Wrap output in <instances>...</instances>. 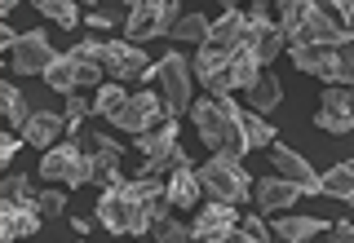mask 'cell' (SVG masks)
<instances>
[{
    "instance_id": "obj_1",
    "label": "cell",
    "mask_w": 354,
    "mask_h": 243,
    "mask_svg": "<svg viewBox=\"0 0 354 243\" xmlns=\"http://www.w3.org/2000/svg\"><path fill=\"white\" fill-rule=\"evenodd\" d=\"M279 27L288 36V49L297 44H328L346 36V22L337 18L332 0H279Z\"/></svg>"
},
{
    "instance_id": "obj_2",
    "label": "cell",
    "mask_w": 354,
    "mask_h": 243,
    "mask_svg": "<svg viewBox=\"0 0 354 243\" xmlns=\"http://www.w3.org/2000/svg\"><path fill=\"white\" fill-rule=\"evenodd\" d=\"M239 115H243V106L230 102V93L226 97L208 93L204 102H191V119H195L199 137L208 142V150H230V155H248L252 150L248 137H243Z\"/></svg>"
},
{
    "instance_id": "obj_3",
    "label": "cell",
    "mask_w": 354,
    "mask_h": 243,
    "mask_svg": "<svg viewBox=\"0 0 354 243\" xmlns=\"http://www.w3.org/2000/svg\"><path fill=\"white\" fill-rule=\"evenodd\" d=\"M292 53V66L306 75H319L328 84H354V36L346 31L341 40H328V44H297Z\"/></svg>"
},
{
    "instance_id": "obj_4",
    "label": "cell",
    "mask_w": 354,
    "mask_h": 243,
    "mask_svg": "<svg viewBox=\"0 0 354 243\" xmlns=\"http://www.w3.org/2000/svg\"><path fill=\"white\" fill-rule=\"evenodd\" d=\"M97 226L111 230V235H147V230L155 226V204H147V199L129 195V186H111V191H102V199H97Z\"/></svg>"
},
{
    "instance_id": "obj_5",
    "label": "cell",
    "mask_w": 354,
    "mask_h": 243,
    "mask_svg": "<svg viewBox=\"0 0 354 243\" xmlns=\"http://www.w3.org/2000/svg\"><path fill=\"white\" fill-rule=\"evenodd\" d=\"M75 49L84 58H93L115 80H151V71H155V62L147 58V49L138 40H80Z\"/></svg>"
},
{
    "instance_id": "obj_6",
    "label": "cell",
    "mask_w": 354,
    "mask_h": 243,
    "mask_svg": "<svg viewBox=\"0 0 354 243\" xmlns=\"http://www.w3.org/2000/svg\"><path fill=\"white\" fill-rule=\"evenodd\" d=\"M243 36H248V14L226 9V14L213 22V31L204 36V44H199V53H195V62H191L195 80H199V75H208V71H217V66H226L230 53L243 44Z\"/></svg>"
},
{
    "instance_id": "obj_7",
    "label": "cell",
    "mask_w": 354,
    "mask_h": 243,
    "mask_svg": "<svg viewBox=\"0 0 354 243\" xmlns=\"http://www.w3.org/2000/svg\"><path fill=\"white\" fill-rule=\"evenodd\" d=\"M199 173V186H204L208 199H226V204H243L248 199V173H243V155L230 150H213V159Z\"/></svg>"
},
{
    "instance_id": "obj_8",
    "label": "cell",
    "mask_w": 354,
    "mask_h": 243,
    "mask_svg": "<svg viewBox=\"0 0 354 243\" xmlns=\"http://www.w3.org/2000/svg\"><path fill=\"white\" fill-rule=\"evenodd\" d=\"M191 62L182 58V53H164V58H155V71L151 80H160V93H164V115L177 119L186 106H191Z\"/></svg>"
},
{
    "instance_id": "obj_9",
    "label": "cell",
    "mask_w": 354,
    "mask_h": 243,
    "mask_svg": "<svg viewBox=\"0 0 354 243\" xmlns=\"http://www.w3.org/2000/svg\"><path fill=\"white\" fill-rule=\"evenodd\" d=\"M75 142H80V150L88 159V182H93L97 191H111V186L124 182V177H120V155H124L120 142H111L106 133H93V128H84Z\"/></svg>"
},
{
    "instance_id": "obj_10",
    "label": "cell",
    "mask_w": 354,
    "mask_h": 243,
    "mask_svg": "<svg viewBox=\"0 0 354 243\" xmlns=\"http://www.w3.org/2000/svg\"><path fill=\"white\" fill-rule=\"evenodd\" d=\"M44 84L58 88V93H75V88L102 84V66H97L93 58H84L80 49H71V53H58V62L44 71Z\"/></svg>"
},
{
    "instance_id": "obj_11",
    "label": "cell",
    "mask_w": 354,
    "mask_h": 243,
    "mask_svg": "<svg viewBox=\"0 0 354 243\" xmlns=\"http://www.w3.org/2000/svg\"><path fill=\"white\" fill-rule=\"evenodd\" d=\"M40 177H44V182H62V186H71V191L84 186L88 182V159H84L80 142H58V146L44 150Z\"/></svg>"
},
{
    "instance_id": "obj_12",
    "label": "cell",
    "mask_w": 354,
    "mask_h": 243,
    "mask_svg": "<svg viewBox=\"0 0 354 243\" xmlns=\"http://www.w3.org/2000/svg\"><path fill=\"white\" fill-rule=\"evenodd\" d=\"M5 58H9V71H18V75H36V71L44 75L53 62H58V49L49 44L44 31H27V36H18L5 49Z\"/></svg>"
},
{
    "instance_id": "obj_13",
    "label": "cell",
    "mask_w": 354,
    "mask_h": 243,
    "mask_svg": "<svg viewBox=\"0 0 354 243\" xmlns=\"http://www.w3.org/2000/svg\"><path fill=\"white\" fill-rule=\"evenodd\" d=\"M315 124L332 133V137H346L354 133V84H332L324 97H319V115Z\"/></svg>"
},
{
    "instance_id": "obj_14",
    "label": "cell",
    "mask_w": 354,
    "mask_h": 243,
    "mask_svg": "<svg viewBox=\"0 0 354 243\" xmlns=\"http://www.w3.org/2000/svg\"><path fill=\"white\" fill-rule=\"evenodd\" d=\"M235 221H239V208L226 204V199H208L204 213L195 217L191 226V239H204V243H235Z\"/></svg>"
},
{
    "instance_id": "obj_15",
    "label": "cell",
    "mask_w": 354,
    "mask_h": 243,
    "mask_svg": "<svg viewBox=\"0 0 354 243\" xmlns=\"http://www.w3.org/2000/svg\"><path fill=\"white\" fill-rule=\"evenodd\" d=\"M164 93H151V88H142V93H133L124 106H120V115L111 119L115 128H124V133H147L155 124H164Z\"/></svg>"
},
{
    "instance_id": "obj_16",
    "label": "cell",
    "mask_w": 354,
    "mask_h": 243,
    "mask_svg": "<svg viewBox=\"0 0 354 243\" xmlns=\"http://www.w3.org/2000/svg\"><path fill=\"white\" fill-rule=\"evenodd\" d=\"M129 5V18H124V40H151V36H164V5L169 0H124Z\"/></svg>"
},
{
    "instance_id": "obj_17",
    "label": "cell",
    "mask_w": 354,
    "mask_h": 243,
    "mask_svg": "<svg viewBox=\"0 0 354 243\" xmlns=\"http://www.w3.org/2000/svg\"><path fill=\"white\" fill-rule=\"evenodd\" d=\"M40 204L36 199H0V235L5 239H22L40 230Z\"/></svg>"
},
{
    "instance_id": "obj_18",
    "label": "cell",
    "mask_w": 354,
    "mask_h": 243,
    "mask_svg": "<svg viewBox=\"0 0 354 243\" xmlns=\"http://www.w3.org/2000/svg\"><path fill=\"white\" fill-rule=\"evenodd\" d=\"M270 164H274L279 177H288V182L301 186L306 195H319V177H315V168H310L306 155H297L292 146H283V142H270Z\"/></svg>"
},
{
    "instance_id": "obj_19",
    "label": "cell",
    "mask_w": 354,
    "mask_h": 243,
    "mask_svg": "<svg viewBox=\"0 0 354 243\" xmlns=\"http://www.w3.org/2000/svg\"><path fill=\"white\" fill-rule=\"evenodd\" d=\"M301 195L306 191L297 182H288V177H261V182L252 186V199H257L261 213H288Z\"/></svg>"
},
{
    "instance_id": "obj_20",
    "label": "cell",
    "mask_w": 354,
    "mask_h": 243,
    "mask_svg": "<svg viewBox=\"0 0 354 243\" xmlns=\"http://www.w3.org/2000/svg\"><path fill=\"white\" fill-rule=\"evenodd\" d=\"M243 40L252 44V53L261 58V66H270L283 53V44H288L283 27H279V22H270V18H248V36H243Z\"/></svg>"
},
{
    "instance_id": "obj_21",
    "label": "cell",
    "mask_w": 354,
    "mask_h": 243,
    "mask_svg": "<svg viewBox=\"0 0 354 243\" xmlns=\"http://www.w3.org/2000/svg\"><path fill=\"white\" fill-rule=\"evenodd\" d=\"M199 173L186 164V168H177V173H169V186H164V199L177 208V213H191V208L199 204Z\"/></svg>"
},
{
    "instance_id": "obj_22",
    "label": "cell",
    "mask_w": 354,
    "mask_h": 243,
    "mask_svg": "<svg viewBox=\"0 0 354 243\" xmlns=\"http://www.w3.org/2000/svg\"><path fill=\"white\" fill-rule=\"evenodd\" d=\"M248 106H252V110H261V115L279 110V106H283V84H279V75L261 66V75L248 84Z\"/></svg>"
},
{
    "instance_id": "obj_23",
    "label": "cell",
    "mask_w": 354,
    "mask_h": 243,
    "mask_svg": "<svg viewBox=\"0 0 354 243\" xmlns=\"http://www.w3.org/2000/svg\"><path fill=\"white\" fill-rule=\"evenodd\" d=\"M62 128H66V115H53V110H31L22 137H27V146H53V142L62 137Z\"/></svg>"
},
{
    "instance_id": "obj_24",
    "label": "cell",
    "mask_w": 354,
    "mask_h": 243,
    "mask_svg": "<svg viewBox=\"0 0 354 243\" xmlns=\"http://www.w3.org/2000/svg\"><path fill=\"white\" fill-rule=\"evenodd\" d=\"M270 235H274V239H283V243H306V239L324 235V221H319V217H292V213H279V221L270 226Z\"/></svg>"
},
{
    "instance_id": "obj_25",
    "label": "cell",
    "mask_w": 354,
    "mask_h": 243,
    "mask_svg": "<svg viewBox=\"0 0 354 243\" xmlns=\"http://www.w3.org/2000/svg\"><path fill=\"white\" fill-rule=\"evenodd\" d=\"M226 75H230V84H235V88H248V84L261 75V58L252 53V44H248V40H243L235 53H230V62H226Z\"/></svg>"
},
{
    "instance_id": "obj_26",
    "label": "cell",
    "mask_w": 354,
    "mask_h": 243,
    "mask_svg": "<svg viewBox=\"0 0 354 243\" xmlns=\"http://www.w3.org/2000/svg\"><path fill=\"white\" fill-rule=\"evenodd\" d=\"M319 195H332L341 199V204H354V159L337 164V168H328L319 177Z\"/></svg>"
},
{
    "instance_id": "obj_27",
    "label": "cell",
    "mask_w": 354,
    "mask_h": 243,
    "mask_svg": "<svg viewBox=\"0 0 354 243\" xmlns=\"http://www.w3.org/2000/svg\"><path fill=\"white\" fill-rule=\"evenodd\" d=\"M138 150L142 155H147V159H155V155H164V150H173L177 146V142H182V137H177V119H164V124H155V128H147V133H138Z\"/></svg>"
},
{
    "instance_id": "obj_28",
    "label": "cell",
    "mask_w": 354,
    "mask_h": 243,
    "mask_svg": "<svg viewBox=\"0 0 354 243\" xmlns=\"http://www.w3.org/2000/svg\"><path fill=\"white\" fill-rule=\"evenodd\" d=\"M239 124H243V137H248V146H270V142L279 137V133H274V124L261 115V110H243Z\"/></svg>"
},
{
    "instance_id": "obj_29",
    "label": "cell",
    "mask_w": 354,
    "mask_h": 243,
    "mask_svg": "<svg viewBox=\"0 0 354 243\" xmlns=\"http://www.w3.org/2000/svg\"><path fill=\"white\" fill-rule=\"evenodd\" d=\"M0 102H5V119L14 128H27V119H31V102L18 93V84H0Z\"/></svg>"
},
{
    "instance_id": "obj_30",
    "label": "cell",
    "mask_w": 354,
    "mask_h": 243,
    "mask_svg": "<svg viewBox=\"0 0 354 243\" xmlns=\"http://www.w3.org/2000/svg\"><path fill=\"white\" fill-rule=\"evenodd\" d=\"M129 102V93L120 84H97V97H93V115H102V119H115L120 115V106Z\"/></svg>"
},
{
    "instance_id": "obj_31",
    "label": "cell",
    "mask_w": 354,
    "mask_h": 243,
    "mask_svg": "<svg viewBox=\"0 0 354 243\" xmlns=\"http://www.w3.org/2000/svg\"><path fill=\"white\" fill-rule=\"evenodd\" d=\"M191 164V155H186L182 146H173V150H164V155H155V159H147L138 173H155V177H169V173H177V168H186Z\"/></svg>"
},
{
    "instance_id": "obj_32",
    "label": "cell",
    "mask_w": 354,
    "mask_h": 243,
    "mask_svg": "<svg viewBox=\"0 0 354 243\" xmlns=\"http://www.w3.org/2000/svg\"><path fill=\"white\" fill-rule=\"evenodd\" d=\"M31 5H36L44 18L62 22V27H75V22H80V5H75V0H31Z\"/></svg>"
},
{
    "instance_id": "obj_33",
    "label": "cell",
    "mask_w": 354,
    "mask_h": 243,
    "mask_svg": "<svg viewBox=\"0 0 354 243\" xmlns=\"http://www.w3.org/2000/svg\"><path fill=\"white\" fill-rule=\"evenodd\" d=\"M208 31H213V22H208L204 14H182V18H177V27H173V40H195V44H204Z\"/></svg>"
},
{
    "instance_id": "obj_34",
    "label": "cell",
    "mask_w": 354,
    "mask_h": 243,
    "mask_svg": "<svg viewBox=\"0 0 354 243\" xmlns=\"http://www.w3.org/2000/svg\"><path fill=\"white\" fill-rule=\"evenodd\" d=\"M151 235L164 239V243H182V239H191V226H182V221L169 213V217H160V221L151 226Z\"/></svg>"
},
{
    "instance_id": "obj_35",
    "label": "cell",
    "mask_w": 354,
    "mask_h": 243,
    "mask_svg": "<svg viewBox=\"0 0 354 243\" xmlns=\"http://www.w3.org/2000/svg\"><path fill=\"white\" fill-rule=\"evenodd\" d=\"M235 239L239 243H248V239L252 243H266V239H274V235H270V226H266L257 213H248V217H243V226H235Z\"/></svg>"
},
{
    "instance_id": "obj_36",
    "label": "cell",
    "mask_w": 354,
    "mask_h": 243,
    "mask_svg": "<svg viewBox=\"0 0 354 243\" xmlns=\"http://www.w3.org/2000/svg\"><path fill=\"white\" fill-rule=\"evenodd\" d=\"M0 199H36V191H31V177L27 173H9L5 186H0Z\"/></svg>"
},
{
    "instance_id": "obj_37",
    "label": "cell",
    "mask_w": 354,
    "mask_h": 243,
    "mask_svg": "<svg viewBox=\"0 0 354 243\" xmlns=\"http://www.w3.org/2000/svg\"><path fill=\"white\" fill-rule=\"evenodd\" d=\"M36 204H40V213H44V217H58L62 208H66V195L58 191V186H49V191H40V195H36Z\"/></svg>"
},
{
    "instance_id": "obj_38",
    "label": "cell",
    "mask_w": 354,
    "mask_h": 243,
    "mask_svg": "<svg viewBox=\"0 0 354 243\" xmlns=\"http://www.w3.org/2000/svg\"><path fill=\"white\" fill-rule=\"evenodd\" d=\"M22 142H27V137H14V133H9V137H0V164H9V159H14Z\"/></svg>"
},
{
    "instance_id": "obj_39",
    "label": "cell",
    "mask_w": 354,
    "mask_h": 243,
    "mask_svg": "<svg viewBox=\"0 0 354 243\" xmlns=\"http://www.w3.org/2000/svg\"><path fill=\"white\" fill-rule=\"evenodd\" d=\"M332 9H337V18L346 22V27L354 22V0H332Z\"/></svg>"
},
{
    "instance_id": "obj_40",
    "label": "cell",
    "mask_w": 354,
    "mask_h": 243,
    "mask_svg": "<svg viewBox=\"0 0 354 243\" xmlns=\"http://www.w3.org/2000/svg\"><path fill=\"white\" fill-rule=\"evenodd\" d=\"M332 239L350 243V239H354V221H337V226H332Z\"/></svg>"
},
{
    "instance_id": "obj_41",
    "label": "cell",
    "mask_w": 354,
    "mask_h": 243,
    "mask_svg": "<svg viewBox=\"0 0 354 243\" xmlns=\"http://www.w3.org/2000/svg\"><path fill=\"white\" fill-rule=\"evenodd\" d=\"M248 18H270V0H248Z\"/></svg>"
},
{
    "instance_id": "obj_42",
    "label": "cell",
    "mask_w": 354,
    "mask_h": 243,
    "mask_svg": "<svg viewBox=\"0 0 354 243\" xmlns=\"http://www.w3.org/2000/svg\"><path fill=\"white\" fill-rule=\"evenodd\" d=\"M14 40H18V31H14V27H0V44H5V49H9Z\"/></svg>"
},
{
    "instance_id": "obj_43",
    "label": "cell",
    "mask_w": 354,
    "mask_h": 243,
    "mask_svg": "<svg viewBox=\"0 0 354 243\" xmlns=\"http://www.w3.org/2000/svg\"><path fill=\"white\" fill-rule=\"evenodd\" d=\"M75 5H88V9H97V5H102V0H75Z\"/></svg>"
},
{
    "instance_id": "obj_44",
    "label": "cell",
    "mask_w": 354,
    "mask_h": 243,
    "mask_svg": "<svg viewBox=\"0 0 354 243\" xmlns=\"http://www.w3.org/2000/svg\"><path fill=\"white\" fill-rule=\"evenodd\" d=\"M18 5V0H0V9H5V14H9V9H14Z\"/></svg>"
},
{
    "instance_id": "obj_45",
    "label": "cell",
    "mask_w": 354,
    "mask_h": 243,
    "mask_svg": "<svg viewBox=\"0 0 354 243\" xmlns=\"http://www.w3.org/2000/svg\"><path fill=\"white\" fill-rule=\"evenodd\" d=\"M221 5H226V9H239V0H221Z\"/></svg>"
},
{
    "instance_id": "obj_46",
    "label": "cell",
    "mask_w": 354,
    "mask_h": 243,
    "mask_svg": "<svg viewBox=\"0 0 354 243\" xmlns=\"http://www.w3.org/2000/svg\"><path fill=\"white\" fill-rule=\"evenodd\" d=\"M346 31H350V36H354V22H350V27H346Z\"/></svg>"
}]
</instances>
